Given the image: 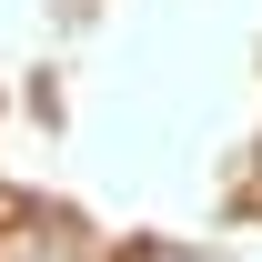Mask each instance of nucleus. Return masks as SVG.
Listing matches in <instances>:
<instances>
[{"instance_id":"obj_1","label":"nucleus","mask_w":262,"mask_h":262,"mask_svg":"<svg viewBox=\"0 0 262 262\" xmlns=\"http://www.w3.org/2000/svg\"><path fill=\"white\" fill-rule=\"evenodd\" d=\"M151 262H202V252H151Z\"/></svg>"}]
</instances>
